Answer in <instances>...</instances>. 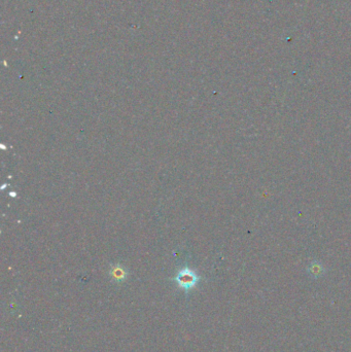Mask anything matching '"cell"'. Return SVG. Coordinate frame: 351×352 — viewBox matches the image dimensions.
I'll list each match as a JSON object with an SVG mask.
<instances>
[{"instance_id": "cell-1", "label": "cell", "mask_w": 351, "mask_h": 352, "mask_svg": "<svg viewBox=\"0 0 351 352\" xmlns=\"http://www.w3.org/2000/svg\"><path fill=\"white\" fill-rule=\"evenodd\" d=\"M199 279V276L193 270L188 268V267L179 270L177 275L174 277V280L177 282L178 286L185 289L187 292L197 285Z\"/></svg>"}, {"instance_id": "cell-2", "label": "cell", "mask_w": 351, "mask_h": 352, "mask_svg": "<svg viewBox=\"0 0 351 352\" xmlns=\"http://www.w3.org/2000/svg\"><path fill=\"white\" fill-rule=\"evenodd\" d=\"M110 276L115 281H118V282H120V281L125 280L126 277H127V271H126L122 266L117 265V266H114L111 268Z\"/></svg>"}, {"instance_id": "cell-3", "label": "cell", "mask_w": 351, "mask_h": 352, "mask_svg": "<svg viewBox=\"0 0 351 352\" xmlns=\"http://www.w3.org/2000/svg\"><path fill=\"white\" fill-rule=\"evenodd\" d=\"M9 196H11V197H16V196H17V194H16L15 192H10V193H9Z\"/></svg>"}]
</instances>
